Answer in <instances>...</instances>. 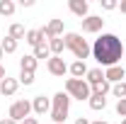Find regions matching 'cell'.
I'll return each mask as SVG.
<instances>
[{
	"mask_svg": "<svg viewBox=\"0 0 126 124\" xmlns=\"http://www.w3.org/2000/svg\"><path fill=\"white\" fill-rule=\"evenodd\" d=\"M92 56L99 66H119V59L124 56V44L116 34H102L92 44Z\"/></svg>",
	"mask_w": 126,
	"mask_h": 124,
	"instance_id": "obj_1",
	"label": "cell"
},
{
	"mask_svg": "<svg viewBox=\"0 0 126 124\" xmlns=\"http://www.w3.org/2000/svg\"><path fill=\"white\" fill-rule=\"evenodd\" d=\"M63 41H65V49H70V51L75 54L78 61H85V59L92 54V46L87 44V39H82V34H78V32H68V34L63 37Z\"/></svg>",
	"mask_w": 126,
	"mask_h": 124,
	"instance_id": "obj_2",
	"label": "cell"
},
{
	"mask_svg": "<svg viewBox=\"0 0 126 124\" xmlns=\"http://www.w3.org/2000/svg\"><path fill=\"white\" fill-rule=\"evenodd\" d=\"M68 109H70V97H68V93H56L51 97V119H53V124H65Z\"/></svg>",
	"mask_w": 126,
	"mask_h": 124,
	"instance_id": "obj_3",
	"label": "cell"
},
{
	"mask_svg": "<svg viewBox=\"0 0 126 124\" xmlns=\"http://www.w3.org/2000/svg\"><path fill=\"white\" fill-rule=\"evenodd\" d=\"M65 93H68V97H75V100H90L92 90H90L85 78H68L65 80Z\"/></svg>",
	"mask_w": 126,
	"mask_h": 124,
	"instance_id": "obj_4",
	"label": "cell"
},
{
	"mask_svg": "<svg viewBox=\"0 0 126 124\" xmlns=\"http://www.w3.org/2000/svg\"><path fill=\"white\" fill-rule=\"evenodd\" d=\"M29 112H32V102H29V100H17V102L10 105L7 117H10V119H15V122L19 124V122H24V119L29 117Z\"/></svg>",
	"mask_w": 126,
	"mask_h": 124,
	"instance_id": "obj_5",
	"label": "cell"
},
{
	"mask_svg": "<svg viewBox=\"0 0 126 124\" xmlns=\"http://www.w3.org/2000/svg\"><path fill=\"white\" fill-rule=\"evenodd\" d=\"M46 68H48V73H51V76H58V78H63L65 73H68V63L63 61L61 56H51L48 63H46Z\"/></svg>",
	"mask_w": 126,
	"mask_h": 124,
	"instance_id": "obj_6",
	"label": "cell"
},
{
	"mask_svg": "<svg viewBox=\"0 0 126 124\" xmlns=\"http://www.w3.org/2000/svg\"><path fill=\"white\" fill-rule=\"evenodd\" d=\"M82 22V32H87V34H94V32H99L104 27V20L99 15H87L85 20H80Z\"/></svg>",
	"mask_w": 126,
	"mask_h": 124,
	"instance_id": "obj_7",
	"label": "cell"
},
{
	"mask_svg": "<svg viewBox=\"0 0 126 124\" xmlns=\"http://www.w3.org/2000/svg\"><path fill=\"white\" fill-rule=\"evenodd\" d=\"M68 7H70V12L78 15L80 20H85L87 12H90V2H87V0H68Z\"/></svg>",
	"mask_w": 126,
	"mask_h": 124,
	"instance_id": "obj_8",
	"label": "cell"
},
{
	"mask_svg": "<svg viewBox=\"0 0 126 124\" xmlns=\"http://www.w3.org/2000/svg\"><path fill=\"white\" fill-rule=\"evenodd\" d=\"M104 78H107L109 85H116V83H121V80L126 78V71L121 68V66H111V68L104 71Z\"/></svg>",
	"mask_w": 126,
	"mask_h": 124,
	"instance_id": "obj_9",
	"label": "cell"
},
{
	"mask_svg": "<svg viewBox=\"0 0 126 124\" xmlns=\"http://www.w3.org/2000/svg\"><path fill=\"white\" fill-rule=\"evenodd\" d=\"M41 29H44V37L46 39H56V37L63 34V20H51L46 27H41Z\"/></svg>",
	"mask_w": 126,
	"mask_h": 124,
	"instance_id": "obj_10",
	"label": "cell"
},
{
	"mask_svg": "<svg viewBox=\"0 0 126 124\" xmlns=\"http://www.w3.org/2000/svg\"><path fill=\"white\" fill-rule=\"evenodd\" d=\"M48 109H51V100H48V97L36 95V97L32 100V112H36V114H46Z\"/></svg>",
	"mask_w": 126,
	"mask_h": 124,
	"instance_id": "obj_11",
	"label": "cell"
},
{
	"mask_svg": "<svg viewBox=\"0 0 126 124\" xmlns=\"http://www.w3.org/2000/svg\"><path fill=\"white\" fill-rule=\"evenodd\" d=\"M17 88H19V80H15V78H2L0 80V95H5V97L15 95Z\"/></svg>",
	"mask_w": 126,
	"mask_h": 124,
	"instance_id": "obj_12",
	"label": "cell"
},
{
	"mask_svg": "<svg viewBox=\"0 0 126 124\" xmlns=\"http://www.w3.org/2000/svg\"><path fill=\"white\" fill-rule=\"evenodd\" d=\"M44 39H46V37H44V29H29L27 32V37H24V41H27V44H29V46H39V44H44Z\"/></svg>",
	"mask_w": 126,
	"mask_h": 124,
	"instance_id": "obj_13",
	"label": "cell"
},
{
	"mask_svg": "<svg viewBox=\"0 0 126 124\" xmlns=\"http://www.w3.org/2000/svg\"><path fill=\"white\" fill-rule=\"evenodd\" d=\"M36 66H39V61H36L32 54L19 59V71H24V73H34V71H36Z\"/></svg>",
	"mask_w": 126,
	"mask_h": 124,
	"instance_id": "obj_14",
	"label": "cell"
},
{
	"mask_svg": "<svg viewBox=\"0 0 126 124\" xmlns=\"http://www.w3.org/2000/svg\"><path fill=\"white\" fill-rule=\"evenodd\" d=\"M85 80H87V85L92 88V85L102 83V80H107V78H104V71H102V68H90V71H87V78H85Z\"/></svg>",
	"mask_w": 126,
	"mask_h": 124,
	"instance_id": "obj_15",
	"label": "cell"
},
{
	"mask_svg": "<svg viewBox=\"0 0 126 124\" xmlns=\"http://www.w3.org/2000/svg\"><path fill=\"white\" fill-rule=\"evenodd\" d=\"M68 73L73 78H82L87 76V66H85V61H73L70 66H68Z\"/></svg>",
	"mask_w": 126,
	"mask_h": 124,
	"instance_id": "obj_16",
	"label": "cell"
},
{
	"mask_svg": "<svg viewBox=\"0 0 126 124\" xmlns=\"http://www.w3.org/2000/svg\"><path fill=\"white\" fill-rule=\"evenodd\" d=\"M63 49H65V41H63V37H56V39H48V51L53 54V56H61Z\"/></svg>",
	"mask_w": 126,
	"mask_h": 124,
	"instance_id": "obj_17",
	"label": "cell"
},
{
	"mask_svg": "<svg viewBox=\"0 0 126 124\" xmlns=\"http://www.w3.org/2000/svg\"><path fill=\"white\" fill-rule=\"evenodd\" d=\"M87 105H90V109L99 112V109H104V107H107V97H102V95H90Z\"/></svg>",
	"mask_w": 126,
	"mask_h": 124,
	"instance_id": "obj_18",
	"label": "cell"
},
{
	"mask_svg": "<svg viewBox=\"0 0 126 124\" xmlns=\"http://www.w3.org/2000/svg\"><path fill=\"white\" fill-rule=\"evenodd\" d=\"M0 46H2V54H15V51H17V39L5 37V39L0 41Z\"/></svg>",
	"mask_w": 126,
	"mask_h": 124,
	"instance_id": "obj_19",
	"label": "cell"
},
{
	"mask_svg": "<svg viewBox=\"0 0 126 124\" xmlns=\"http://www.w3.org/2000/svg\"><path fill=\"white\" fill-rule=\"evenodd\" d=\"M90 90H92V95H102V97H107V93H111V85L107 83V80H102V83L92 85Z\"/></svg>",
	"mask_w": 126,
	"mask_h": 124,
	"instance_id": "obj_20",
	"label": "cell"
},
{
	"mask_svg": "<svg viewBox=\"0 0 126 124\" xmlns=\"http://www.w3.org/2000/svg\"><path fill=\"white\" fill-rule=\"evenodd\" d=\"M15 10H17V5L12 2V0H0V15H15Z\"/></svg>",
	"mask_w": 126,
	"mask_h": 124,
	"instance_id": "obj_21",
	"label": "cell"
},
{
	"mask_svg": "<svg viewBox=\"0 0 126 124\" xmlns=\"http://www.w3.org/2000/svg\"><path fill=\"white\" fill-rule=\"evenodd\" d=\"M36 61L39 59H51V51H48V44H39V46L34 49V54H32Z\"/></svg>",
	"mask_w": 126,
	"mask_h": 124,
	"instance_id": "obj_22",
	"label": "cell"
},
{
	"mask_svg": "<svg viewBox=\"0 0 126 124\" xmlns=\"http://www.w3.org/2000/svg\"><path fill=\"white\" fill-rule=\"evenodd\" d=\"M7 37H12V39H17V41H19V39H24V37H27V32H24V27H22V24H12Z\"/></svg>",
	"mask_w": 126,
	"mask_h": 124,
	"instance_id": "obj_23",
	"label": "cell"
},
{
	"mask_svg": "<svg viewBox=\"0 0 126 124\" xmlns=\"http://www.w3.org/2000/svg\"><path fill=\"white\" fill-rule=\"evenodd\" d=\"M111 93H114V97H119V100H124V97H126V83L121 80V83H116V85H111Z\"/></svg>",
	"mask_w": 126,
	"mask_h": 124,
	"instance_id": "obj_24",
	"label": "cell"
},
{
	"mask_svg": "<svg viewBox=\"0 0 126 124\" xmlns=\"http://www.w3.org/2000/svg\"><path fill=\"white\" fill-rule=\"evenodd\" d=\"M19 83H22V85H32V83H34V73H24V71H19Z\"/></svg>",
	"mask_w": 126,
	"mask_h": 124,
	"instance_id": "obj_25",
	"label": "cell"
},
{
	"mask_svg": "<svg viewBox=\"0 0 126 124\" xmlns=\"http://www.w3.org/2000/svg\"><path fill=\"white\" fill-rule=\"evenodd\" d=\"M99 5H102V10H116L119 7L116 0H99Z\"/></svg>",
	"mask_w": 126,
	"mask_h": 124,
	"instance_id": "obj_26",
	"label": "cell"
},
{
	"mask_svg": "<svg viewBox=\"0 0 126 124\" xmlns=\"http://www.w3.org/2000/svg\"><path fill=\"white\" fill-rule=\"evenodd\" d=\"M116 114H121V117L126 119V97H124V100H119V102H116Z\"/></svg>",
	"mask_w": 126,
	"mask_h": 124,
	"instance_id": "obj_27",
	"label": "cell"
},
{
	"mask_svg": "<svg viewBox=\"0 0 126 124\" xmlns=\"http://www.w3.org/2000/svg\"><path fill=\"white\" fill-rule=\"evenodd\" d=\"M19 124H39V119H36V117H27L24 122H19Z\"/></svg>",
	"mask_w": 126,
	"mask_h": 124,
	"instance_id": "obj_28",
	"label": "cell"
},
{
	"mask_svg": "<svg viewBox=\"0 0 126 124\" xmlns=\"http://www.w3.org/2000/svg\"><path fill=\"white\" fill-rule=\"evenodd\" d=\"M0 124H17L15 119H10V117H5V119H0Z\"/></svg>",
	"mask_w": 126,
	"mask_h": 124,
	"instance_id": "obj_29",
	"label": "cell"
},
{
	"mask_svg": "<svg viewBox=\"0 0 126 124\" xmlns=\"http://www.w3.org/2000/svg\"><path fill=\"white\" fill-rule=\"evenodd\" d=\"M119 10H121V12L126 15V0H121V2H119Z\"/></svg>",
	"mask_w": 126,
	"mask_h": 124,
	"instance_id": "obj_30",
	"label": "cell"
},
{
	"mask_svg": "<svg viewBox=\"0 0 126 124\" xmlns=\"http://www.w3.org/2000/svg\"><path fill=\"white\" fill-rule=\"evenodd\" d=\"M75 124H90V122H87L85 117H78V119H75Z\"/></svg>",
	"mask_w": 126,
	"mask_h": 124,
	"instance_id": "obj_31",
	"label": "cell"
},
{
	"mask_svg": "<svg viewBox=\"0 0 126 124\" xmlns=\"http://www.w3.org/2000/svg\"><path fill=\"white\" fill-rule=\"evenodd\" d=\"M2 78H7V73H5V68L0 66V80H2Z\"/></svg>",
	"mask_w": 126,
	"mask_h": 124,
	"instance_id": "obj_32",
	"label": "cell"
},
{
	"mask_svg": "<svg viewBox=\"0 0 126 124\" xmlns=\"http://www.w3.org/2000/svg\"><path fill=\"white\" fill-rule=\"evenodd\" d=\"M90 124H109V122H104V119H97V122H90Z\"/></svg>",
	"mask_w": 126,
	"mask_h": 124,
	"instance_id": "obj_33",
	"label": "cell"
},
{
	"mask_svg": "<svg viewBox=\"0 0 126 124\" xmlns=\"http://www.w3.org/2000/svg\"><path fill=\"white\" fill-rule=\"evenodd\" d=\"M0 59H2V46H0Z\"/></svg>",
	"mask_w": 126,
	"mask_h": 124,
	"instance_id": "obj_34",
	"label": "cell"
},
{
	"mask_svg": "<svg viewBox=\"0 0 126 124\" xmlns=\"http://www.w3.org/2000/svg\"><path fill=\"white\" fill-rule=\"evenodd\" d=\"M124 59H126V46H124Z\"/></svg>",
	"mask_w": 126,
	"mask_h": 124,
	"instance_id": "obj_35",
	"label": "cell"
},
{
	"mask_svg": "<svg viewBox=\"0 0 126 124\" xmlns=\"http://www.w3.org/2000/svg\"><path fill=\"white\" fill-rule=\"evenodd\" d=\"M121 124H126V119H124V122H121Z\"/></svg>",
	"mask_w": 126,
	"mask_h": 124,
	"instance_id": "obj_36",
	"label": "cell"
}]
</instances>
